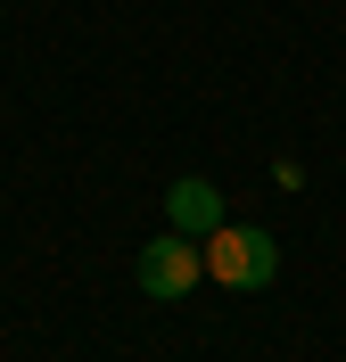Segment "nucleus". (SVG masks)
<instances>
[{"label": "nucleus", "mask_w": 346, "mask_h": 362, "mask_svg": "<svg viewBox=\"0 0 346 362\" xmlns=\"http://www.w3.org/2000/svg\"><path fill=\"white\" fill-rule=\"evenodd\" d=\"M272 272H280L272 230H248V223H223V230H207V280H223V288L255 296V288H272Z\"/></svg>", "instance_id": "obj_1"}, {"label": "nucleus", "mask_w": 346, "mask_h": 362, "mask_svg": "<svg viewBox=\"0 0 346 362\" xmlns=\"http://www.w3.org/2000/svg\"><path fill=\"white\" fill-rule=\"evenodd\" d=\"M198 280H207V255L190 247L182 230H165V239H149V247H140V296L173 305V296H190Z\"/></svg>", "instance_id": "obj_2"}, {"label": "nucleus", "mask_w": 346, "mask_h": 362, "mask_svg": "<svg viewBox=\"0 0 346 362\" xmlns=\"http://www.w3.org/2000/svg\"><path fill=\"white\" fill-rule=\"evenodd\" d=\"M165 214H173L182 239H207V230H223V189H214L207 173H182L173 189H165Z\"/></svg>", "instance_id": "obj_3"}]
</instances>
